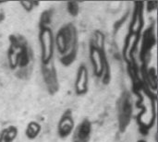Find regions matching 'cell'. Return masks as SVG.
I'll return each instance as SVG.
<instances>
[{
  "label": "cell",
  "mask_w": 158,
  "mask_h": 142,
  "mask_svg": "<svg viewBox=\"0 0 158 142\" xmlns=\"http://www.w3.org/2000/svg\"><path fill=\"white\" fill-rule=\"evenodd\" d=\"M92 61L94 62V68H95V73L99 76L103 69H104V66H103V56L101 55V53L98 50H94L92 53Z\"/></svg>",
  "instance_id": "5"
},
{
  "label": "cell",
  "mask_w": 158,
  "mask_h": 142,
  "mask_svg": "<svg viewBox=\"0 0 158 142\" xmlns=\"http://www.w3.org/2000/svg\"><path fill=\"white\" fill-rule=\"evenodd\" d=\"M73 126H74V123H73L71 117L69 116H65L62 118V120H61V122L59 124V133H60V135L63 136V137L68 136L71 132V130L73 128Z\"/></svg>",
  "instance_id": "4"
},
{
  "label": "cell",
  "mask_w": 158,
  "mask_h": 142,
  "mask_svg": "<svg viewBox=\"0 0 158 142\" xmlns=\"http://www.w3.org/2000/svg\"><path fill=\"white\" fill-rule=\"evenodd\" d=\"M40 41L42 44V58L44 63H47L53 55V35L49 29L44 28L40 34Z\"/></svg>",
  "instance_id": "1"
},
{
  "label": "cell",
  "mask_w": 158,
  "mask_h": 142,
  "mask_svg": "<svg viewBox=\"0 0 158 142\" xmlns=\"http://www.w3.org/2000/svg\"><path fill=\"white\" fill-rule=\"evenodd\" d=\"M17 129L15 128H9L8 129H6L0 139V142H11L12 140L16 137Z\"/></svg>",
  "instance_id": "6"
},
{
  "label": "cell",
  "mask_w": 158,
  "mask_h": 142,
  "mask_svg": "<svg viewBox=\"0 0 158 142\" xmlns=\"http://www.w3.org/2000/svg\"><path fill=\"white\" fill-rule=\"evenodd\" d=\"M91 132V126L88 121H84L76 130L75 142H86Z\"/></svg>",
  "instance_id": "3"
},
{
  "label": "cell",
  "mask_w": 158,
  "mask_h": 142,
  "mask_svg": "<svg viewBox=\"0 0 158 142\" xmlns=\"http://www.w3.org/2000/svg\"><path fill=\"white\" fill-rule=\"evenodd\" d=\"M21 4L24 6V7H26V8L29 7L28 9H31L32 8V5H33L32 2H26V3L25 2H21Z\"/></svg>",
  "instance_id": "8"
},
{
  "label": "cell",
  "mask_w": 158,
  "mask_h": 142,
  "mask_svg": "<svg viewBox=\"0 0 158 142\" xmlns=\"http://www.w3.org/2000/svg\"><path fill=\"white\" fill-rule=\"evenodd\" d=\"M140 142H143V141H140Z\"/></svg>",
  "instance_id": "9"
},
{
  "label": "cell",
  "mask_w": 158,
  "mask_h": 142,
  "mask_svg": "<svg viewBox=\"0 0 158 142\" xmlns=\"http://www.w3.org/2000/svg\"><path fill=\"white\" fill-rule=\"evenodd\" d=\"M40 129H41V128H40V126L37 123L31 122V123H30L28 125V128H27V130H26V134H27V136L30 139H33V138H35L38 135V133L40 132Z\"/></svg>",
  "instance_id": "7"
},
{
  "label": "cell",
  "mask_w": 158,
  "mask_h": 142,
  "mask_svg": "<svg viewBox=\"0 0 158 142\" xmlns=\"http://www.w3.org/2000/svg\"><path fill=\"white\" fill-rule=\"evenodd\" d=\"M88 84V72L84 66H81L78 71L77 80H76V91L77 93L82 94L87 91Z\"/></svg>",
  "instance_id": "2"
}]
</instances>
